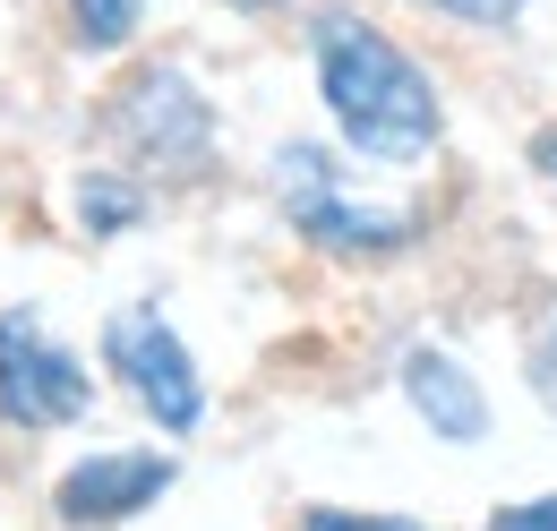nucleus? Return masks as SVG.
I'll use <instances>...</instances> for the list:
<instances>
[{
  "mask_svg": "<svg viewBox=\"0 0 557 531\" xmlns=\"http://www.w3.org/2000/svg\"><path fill=\"white\" fill-rule=\"evenodd\" d=\"M181 480V455L172 446H95L77 455L61 480H52V523L61 531H121L154 515Z\"/></svg>",
  "mask_w": 557,
  "mask_h": 531,
  "instance_id": "obj_6",
  "label": "nucleus"
},
{
  "mask_svg": "<svg viewBox=\"0 0 557 531\" xmlns=\"http://www.w3.org/2000/svg\"><path fill=\"white\" fill-rule=\"evenodd\" d=\"M523 386L557 411V326H541L532 343H523Z\"/></svg>",
  "mask_w": 557,
  "mask_h": 531,
  "instance_id": "obj_12",
  "label": "nucleus"
},
{
  "mask_svg": "<svg viewBox=\"0 0 557 531\" xmlns=\"http://www.w3.org/2000/svg\"><path fill=\"white\" fill-rule=\"evenodd\" d=\"M223 9H240V17H275V9H292V0H223Z\"/></svg>",
  "mask_w": 557,
  "mask_h": 531,
  "instance_id": "obj_15",
  "label": "nucleus"
},
{
  "mask_svg": "<svg viewBox=\"0 0 557 531\" xmlns=\"http://www.w3.org/2000/svg\"><path fill=\"white\" fill-rule=\"evenodd\" d=\"M309 77H318L326 129H335V146L351 163H369V172H420L446 146V95H437V77L377 17L318 9L309 17Z\"/></svg>",
  "mask_w": 557,
  "mask_h": 531,
  "instance_id": "obj_1",
  "label": "nucleus"
},
{
  "mask_svg": "<svg viewBox=\"0 0 557 531\" xmlns=\"http://www.w3.org/2000/svg\"><path fill=\"white\" fill-rule=\"evenodd\" d=\"M103 369L146 411L154 437H198L207 429V369H198L189 334L172 326L154 300H121L103 318Z\"/></svg>",
  "mask_w": 557,
  "mask_h": 531,
  "instance_id": "obj_4",
  "label": "nucleus"
},
{
  "mask_svg": "<svg viewBox=\"0 0 557 531\" xmlns=\"http://www.w3.org/2000/svg\"><path fill=\"white\" fill-rule=\"evenodd\" d=\"M146 214H154V189H146L138 163H77L70 181V223L86 240H129Z\"/></svg>",
  "mask_w": 557,
  "mask_h": 531,
  "instance_id": "obj_8",
  "label": "nucleus"
},
{
  "mask_svg": "<svg viewBox=\"0 0 557 531\" xmlns=\"http://www.w3.org/2000/svg\"><path fill=\"white\" fill-rule=\"evenodd\" d=\"M103 137L121 146V163H138L154 181V172H207L223 121H214V95L181 61H138L103 103Z\"/></svg>",
  "mask_w": 557,
  "mask_h": 531,
  "instance_id": "obj_3",
  "label": "nucleus"
},
{
  "mask_svg": "<svg viewBox=\"0 0 557 531\" xmlns=\"http://www.w3.org/2000/svg\"><path fill=\"white\" fill-rule=\"evenodd\" d=\"M412 9L446 17V26H472V35H506V26H523L532 0H412Z\"/></svg>",
  "mask_w": 557,
  "mask_h": 531,
  "instance_id": "obj_10",
  "label": "nucleus"
},
{
  "mask_svg": "<svg viewBox=\"0 0 557 531\" xmlns=\"http://www.w3.org/2000/svg\"><path fill=\"white\" fill-rule=\"evenodd\" d=\"M61 26H70V44L86 61H112V52H129L146 26V0H61Z\"/></svg>",
  "mask_w": 557,
  "mask_h": 531,
  "instance_id": "obj_9",
  "label": "nucleus"
},
{
  "mask_svg": "<svg viewBox=\"0 0 557 531\" xmlns=\"http://www.w3.org/2000/svg\"><path fill=\"white\" fill-rule=\"evenodd\" d=\"M395 386L412 403V420L437 437V446H481L488 437V386L472 378V360L455 351V343H404V360H395Z\"/></svg>",
  "mask_w": 557,
  "mask_h": 531,
  "instance_id": "obj_7",
  "label": "nucleus"
},
{
  "mask_svg": "<svg viewBox=\"0 0 557 531\" xmlns=\"http://www.w3.org/2000/svg\"><path fill=\"white\" fill-rule=\"evenodd\" d=\"M95 411V369L52 334L44 309H0V420L26 437L77 429Z\"/></svg>",
  "mask_w": 557,
  "mask_h": 531,
  "instance_id": "obj_5",
  "label": "nucleus"
},
{
  "mask_svg": "<svg viewBox=\"0 0 557 531\" xmlns=\"http://www.w3.org/2000/svg\"><path fill=\"white\" fill-rule=\"evenodd\" d=\"M267 181H275L283 223H292L318 258L386 266V258H404V249H420V232H429V214H420L412 198L369 189V163H344V155L318 146V137H283Z\"/></svg>",
  "mask_w": 557,
  "mask_h": 531,
  "instance_id": "obj_2",
  "label": "nucleus"
},
{
  "mask_svg": "<svg viewBox=\"0 0 557 531\" xmlns=\"http://www.w3.org/2000/svg\"><path fill=\"white\" fill-rule=\"evenodd\" d=\"M300 531H429V523H404V515H360V506H309Z\"/></svg>",
  "mask_w": 557,
  "mask_h": 531,
  "instance_id": "obj_11",
  "label": "nucleus"
},
{
  "mask_svg": "<svg viewBox=\"0 0 557 531\" xmlns=\"http://www.w3.org/2000/svg\"><path fill=\"white\" fill-rule=\"evenodd\" d=\"M488 531H557V489L549 497H523V506H497Z\"/></svg>",
  "mask_w": 557,
  "mask_h": 531,
  "instance_id": "obj_13",
  "label": "nucleus"
},
{
  "mask_svg": "<svg viewBox=\"0 0 557 531\" xmlns=\"http://www.w3.org/2000/svg\"><path fill=\"white\" fill-rule=\"evenodd\" d=\"M532 172L557 189V129H532Z\"/></svg>",
  "mask_w": 557,
  "mask_h": 531,
  "instance_id": "obj_14",
  "label": "nucleus"
}]
</instances>
